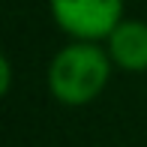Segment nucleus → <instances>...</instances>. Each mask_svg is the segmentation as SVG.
<instances>
[{
	"label": "nucleus",
	"instance_id": "obj_4",
	"mask_svg": "<svg viewBox=\"0 0 147 147\" xmlns=\"http://www.w3.org/2000/svg\"><path fill=\"white\" fill-rule=\"evenodd\" d=\"M12 90V60L9 54L0 57V96H9Z\"/></svg>",
	"mask_w": 147,
	"mask_h": 147
},
{
	"label": "nucleus",
	"instance_id": "obj_3",
	"mask_svg": "<svg viewBox=\"0 0 147 147\" xmlns=\"http://www.w3.org/2000/svg\"><path fill=\"white\" fill-rule=\"evenodd\" d=\"M108 57L120 72H147V21L141 18H123L105 39Z\"/></svg>",
	"mask_w": 147,
	"mask_h": 147
},
{
	"label": "nucleus",
	"instance_id": "obj_2",
	"mask_svg": "<svg viewBox=\"0 0 147 147\" xmlns=\"http://www.w3.org/2000/svg\"><path fill=\"white\" fill-rule=\"evenodd\" d=\"M48 12L69 39L105 42L126 18V0H48Z\"/></svg>",
	"mask_w": 147,
	"mask_h": 147
},
{
	"label": "nucleus",
	"instance_id": "obj_1",
	"mask_svg": "<svg viewBox=\"0 0 147 147\" xmlns=\"http://www.w3.org/2000/svg\"><path fill=\"white\" fill-rule=\"evenodd\" d=\"M111 72H114V63L108 57L105 42L69 39L48 60L45 84L60 105L84 108L102 96V90L111 81Z\"/></svg>",
	"mask_w": 147,
	"mask_h": 147
}]
</instances>
